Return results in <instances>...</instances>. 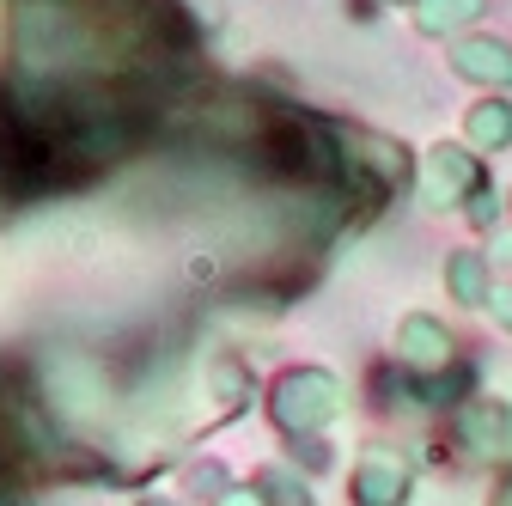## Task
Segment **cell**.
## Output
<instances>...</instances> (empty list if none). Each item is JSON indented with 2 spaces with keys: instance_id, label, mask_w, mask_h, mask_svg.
<instances>
[{
  "instance_id": "cell-15",
  "label": "cell",
  "mask_w": 512,
  "mask_h": 506,
  "mask_svg": "<svg viewBox=\"0 0 512 506\" xmlns=\"http://www.w3.org/2000/svg\"><path fill=\"white\" fill-rule=\"evenodd\" d=\"M214 506H269V500L256 494L250 482H232V488H220V494H214Z\"/></svg>"
},
{
  "instance_id": "cell-4",
  "label": "cell",
  "mask_w": 512,
  "mask_h": 506,
  "mask_svg": "<svg viewBox=\"0 0 512 506\" xmlns=\"http://www.w3.org/2000/svg\"><path fill=\"white\" fill-rule=\"evenodd\" d=\"M348 500H354V506H409V500H415V464H409L397 446L372 439V446L354 458Z\"/></svg>"
},
{
  "instance_id": "cell-5",
  "label": "cell",
  "mask_w": 512,
  "mask_h": 506,
  "mask_svg": "<svg viewBox=\"0 0 512 506\" xmlns=\"http://www.w3.org/2000/svg\"><path fill=\"white\" fill-rule=\"evenodd\" d=\"M452 439H458L470 458H488V464H506V470H512V403L470 397V403L452 415Z\"/></svg>"
},
{
  "instance_id": "cell-16",
  "label": "cell",
  "mask_w": 512,
  "mask_h": 506,
  "mask_svg": "<svg viewBox=\"0 0 512 506\" xmlns=\"http://www.w3.org/2000/svg\"><path fill=\"white\" fill-rule=\"evenodd\" d=\"M488 311H494V324H500V330L512 336V281H500V287H494V299H488Z\"/></svg>"
},
{
  "instance_id": "cell-18",
  "label": "cell",
  "mask_w": 512,
  "mask_h": 506,
  "mask_svg": "<svg viewBox=\"0 0 512 506\" xmlns=\"http://www.w3.org/2000/svg\"><path fill=\"white\" fill-rule=\"evenodd\" d=\"M488 506H512V470H500V482H494V500Z\"/></svg>"
},
{
  "instance_id": "cell-19",
  "label": "cell",
  "mask_w": 512,
  "mask_h": 506,
  "mask_svg": "<svg viewBox=\"0 0 512 506\" xmlns=\"http://www.w3.org/2000/svg\"><path fill=\"white\" fill-rule=\"evenodd\" d=\"M135 506H183V500H171V494H141Z\"/></svg>"
},
{
  "instance_id": "cell-7",
  "label": "cell",
  "mask_w": 512,
  "mask_h": 506,
  "mask_svg": "<svg viewBox=\"0 0 512 506\" xmlns=\"http://www.w3.org/2000/svg\"><path fill=\"white\" fill-rule=\"evenodd\" d=\"M452 74L488 92H512V43L500 37H458L452 43Z\"/></svg>"
},
{
  "instance_id": "cell-11",
  "label": "cell",
  "mask_w": 512,
  "mask_h": 506,
  "mask_svg": "<svg viewBox=\"0 0 512 506\" xmlns=\"http://www.w3.org/2000/svg\"><path fill=\"white\" fill-rule=\"evenodd\" d=\"M250 488L263 494L269 506H317L311 500V482L299 476V464H263V470L250 476Z\"/></svg>"
},
{
  "instance_id": "cell-3",
  "label": "cell",
  "mask_w": 512,
  "mask_h": 506,
  "mask_svg": "<svg viewBox=\"0 0 512 506\" xmlns=\"http://www.w3.org/2000/svg\"><path fill=\"white\" fill-rule=\"evenodd\" d=\"M488 159L458 147V141H439L421 153V171H415V189H421V208L433 214H452V208H470L482 189H488Z\"/></svg>"
},
{
  "instance_id": "cell-6",
  "label": "cell",
  "mask_w": 512,
  "mask_h": 506,
  "mask_svg": "<svg viewBox=\"0 0 512 506\" xmlns=\"http://www.w3.org/2000/svg\"><path fill=\"white\" fill-rule=\"evenodd\" d=\"M397 360L409 372H445V366H458V336L445 330L439 318H427V311H409V318L397 324Z\"/></svg>"
},
{
  "instance_id": "cell-12",
  "label": "cell",
  "mask_w": 512,
  "mask_h": 506,
  "mask_svg": "<svg viewBox=\"0 0 512 506\" xmlns=\"http://www.w3.org/2000/svg\"><path fill=\"white\" fill-rule=\"evenodd\" d=\"M214 391H220L226 409H244V403L256 397V378H250L238 360H220V366H214Z\"/></svg>"
},
{
  "instance_id": "cell-17",
  "label": "cell",
  "mask_w": 512,
  "mask_h": 506,
  "mask_svg": "<svg viewBox=\"0 0 512 506\" xmlns=\"http://www.w3.org/2000/svg\"><path fill=\"white\" fill-rule=\"evenodd\" d=\"M488 263H506V269H512V226H500V232H494V244H488Z\"/></svg>"
},
{
  "instance_id": "cell-2",
  "label": "cell",
  "mask_w": 512,
  "mask_h": 506,
  "mask_svg": "<svg viewBox=\"0 0 512 506\" xmlns=\"http://www.w3.org/2000/svg\"><path fill=\"white\" fill-rule=\"evenodd\" d=\"M342 409H348V391L324 366H287L269 385V415H275V427L287 439H317Z\"/></svg>"
},
{
  "instance_id": "cell-1",
  "label": "cell",
  "mask_w": 512,
  "mask_h": 506,
  "mask_svg": "<svg viewBox=\"0 0 512 506\" xmlns=\"http://www.w3.org/2000/svg\"><path fill=\"white\" fill-rule=\"evenodd\" d=\"M7 49H13V74L25 86H68L98 68L104 55V19L86 0H13L7 19Z\"/></svg>"
},
{
  "instance_id": "cell-14",
  "label": "cell",
  "mask_w": 512,
  "mask_h": 506,
  "mask_svg": "<svg viewBox=\"0 0 512 506\" xmlns=\"http://www.w3.org/2000/svg\"><path fill=\"white\" fill-rule=\"evenodd\" d=\"M305 458V470H324L330 464V446H324V439H293V464Z\"/></svg>"
},
{
  "instance_id": "cell-21",
  "label": "cell",
  "mask_w": 512,
  "mask_h": 506,
  "mask_svg": "<svg viewBox=\"0 0 512 506\" xmlns=\"http://www.w3.org/2000/svg\"><path fill=\"white\" fill-rule=\"evenodd\" d=\"M378 7H421V0H378Z\"/></svg>"
},
{
  "instance_id": "cell-9",
  "label": "cell",
  "mask_w": 512,
  "mask_h": 506,
  "mask_svg": "<svg viewBox=\"0 0 512 506\" xmlns=\"http://www.w3.org/2000/svg\"><path fill=\"white\" fill-rule=\"evenodd\" d=\"M464 147L470 153H506L512 147V98L506 92H482L464 110Z\"/></svg>"
},
{
  "instance_id": "cell-10",
  "label": "cell",
  "mask_w": 512,
  "mask_h": 506,
  "mask_svg": "<svg viewBox=\"0 0 512 506\" xmlns=\"http://www.w3.org/2000/svg\"><path fill=\"white\" fill-rule=\"evenodd\" d=\"M482 13H488V0H421V7H415V31L421 37H464Z\"/></svg>"
},
{
  "instance_id": "cell-20",
  "label": "cell",
  "mask_w": 512,
  "mask_h": 506,
  "mask_svg": "<svg viewBox=\"0 0 512 506\" xmlns=\"http://www.w3.org/2000/svg\"><path fill=\"white\" fill-rule=\"evenodd\" d=\"M0 506H19V494H13V488H7V482H0Z\"/></svg>"
},
{
  "instance_id": "cell-8",
  "label": "cell",
  "mask_w": 512,
  "mask_h": 506,
  "mask_svg": "<svg viewBox=\"0 0 512 506\" xmlns=\"http://www.w3.org/2000/svg\"><path fill=\"white\" fill-rule=\"evenodd\" d=\"M494 263H488V250H452L445 257V293H452V305H464V311H488V299H494Z\"/></svg>"
},
{
  "instance_id": "cell-13",
  "label": "cell",
  "mask_w": 512,
  "mask_h": 506,
  "mask_svg": "<svg viewBox=\"0 0 512 506\" xmlns=\"http://www.w3.org/2000/svg\"><path fill=\"white\" fill-rule=\"evenodd\" d=\"M464 220H470V226H476V232H488V238H494V232H500V226H506V220H500V189H494V183H488V189H482V196H476V202H470V208H464Z\"/></svg>"
}]
</instances>
